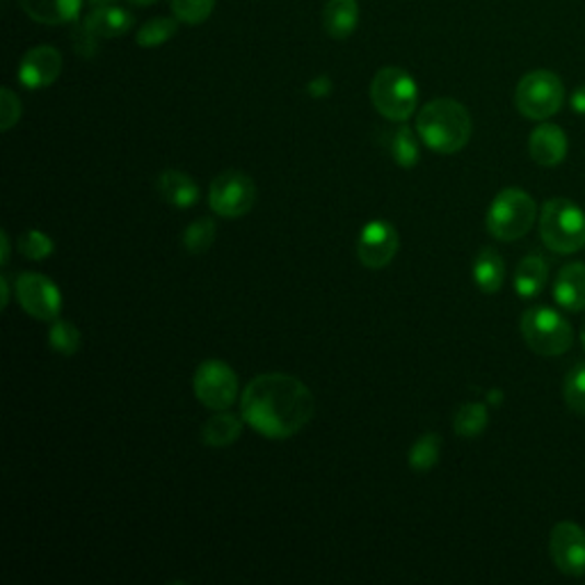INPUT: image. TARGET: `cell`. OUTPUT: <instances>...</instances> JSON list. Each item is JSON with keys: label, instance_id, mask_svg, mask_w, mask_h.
<instances>
[{"label": "cell", "instance_id": "83f0119b", "mask_svg": "<svg viewBox=\"0 0 585 585\" xmlns=\"http://www.w3.org/2000/svg\"><path fill=\"white\" fill-rule=\"evenodd\" d=\"M83 337L79 332V327L67 320H54L48 329V346L54 348L62 358H73L75 352L81 350Z\"/></svg>", "mask_w": 585, "mask_h": 585}, {"label": "cell", "instance_id": "ac0fdd59", "mask_svg": "<svg viewBox=\"0 0 585 585\" xmlns=\"http://www.w3.org/2000/svg\"><path fill=\"white\" fill-rule=\"evenodd\" d=\"M21 10L44 25L71 23L79 16L83 0H19Z\"/></svg>", "mask_w": 585, "mask_h": 585}, {"label": "cell", "instance_id": "ffe728a7", "mask_svg": "<svg viewBox=\"0 0 585 585\" xmlns=\"http://www.w3.org/2000/svg\"><path fill=\"white\" fill-rule=\"evenodd\" d=\"M245 419L243 414H232L226 410H220L215 417H211L201 428V442L211 448H224L232 446L243 435Z\"/></svg>", "mask_w": 585, "mask_h": 585}, {"label": "cell", "instance_id": "e575fe53", "mask_svg": "<svg viewBox=\"0 0 585 585\" xmlns=\"http://www.w3.org/2000/svg\"><path fill=\"white\" fill-rule=\"evenodd\" d=\"M570 106H572V110H574L576 115H583V117H585V83L572 94Z\"/></svg>", "mask_w": 585, "mask_h": 585}, {"label": "cell", "instance_id": "6da1fadb", "mask_svg": "<svg viewBox=\"0 0 585 585\" xmlns=\"http://www.w3.org/2000/svg\"><path fill=\"white\" fill-rule=\"evenodd\" d=\"M245 423L268 440H289L314 417V396L302 379L286 373H264L241 394Z\"/></svg>", "mask_w": 585, "mask_h": 585}, {"label": "cell", "instance_id": "30bf717a", "mask_svg": "<svg viewBox=\"0 0 585 585\" xmlns=\"http://www.w3.org/2000/svg\"><path fill=\"white\" fill-rule=\"evenodd\" d=\"M14 293L21 309L31 318L54 323L62 312V293L56 282L37 272H23L16 277Z\"/></svg>", "mask_w": 585, "mask_h": 585}, {"label": "cell", "instance_id": "e0dca14e", "mask_svg": "<svg viewBox=\"0 0 585 585\" xmlns=\"http://www.w3.org/2000/svg\"><path fill=\"white\" fill-rule=\"evenodd\" d=\"M156 188L161 197L172 203L174 209H192L199 201V186L190 174L179 172V169H167L159 176Z\"/></svg>", "mask_w": 585, "mask_h": 585}, {"label": "cell", "instance_id": "f35d334b", "mask_svg": "<svg viewBox=\"0 0 585 585\" xmlns=\"http://www.w3.org/2000/svg\"><path fill=\"white\" fill-rule=\"evenodd\" d=\"M92 8H101V5H113L115 0H90Z\"/></svg>", "mask_w": 585, "mask_h": 585}, {"label": "cell", "instance_id": "9c48e42d", "mask_svg": "<svg viewBox=\"0 0 585 585\" xmlns=\"http://www.w3.org/2000/svg\"><path fill=\"white\" fill-rule=\"evenodd\" d=\"M195 396L209 410H229L238 398V375L226 362L207 360L195 371Z\"/></svg>", "mask_w": 585, "mask_h": 585}, {"label": "cell", "instance_id": "60d3db41", "mask_svg": "<svg viewBox=\"0 0 585 585\" xmlns=\"http://www.w3.org/2000/svg\"><path fill=\"white\" fill-rule=\"evenodd\" d=\"M581 343H583V348H585V320H583V325H581Z\"/></svg>", "mask_w": 585, "mask_h": 585}, {"label": "cell", "instance_id": "8992f818", "mask_svg": "<svg viewBox=\"0 0 585 585\" xmlns=\"http://www.w3.org/2000/svg\"><path fill=\"white\" fill-rule=\"evenodd\" d=\"M522 337L533 352L542 358H558L572 348L574 329L555 309L533 307L522 316Z\"/></svg>", "mask_w": 585, "mask_h": 585}, {"label": "cell", "instance_id": "603a6c76", "mask_svg": "<svg viewBox=\"0 0 585 585\" xmlns=\"http://www.w3.org/2000/svg\"><path fill=\"white\" fill-rule=\"evenodd\" d=\"M385 140H387L389 154L398 167L412 169L419 163V140L410 126H405V124L398 126V129L385 136Z\"/></svg>", "mask_w": 585, "mask_h": 585}, {"label": "cell", "instance_id": "cb8c5ba5", "mask_svg": "<svg viewBox=\"0 0 585 585\" xmlns=\"http://www.w3.org/2000/svg\"><path fill=\"white\" fill-rule=\"evenodd\" d=\"M440 453H442V437L435 435V432H425V435H421L410 448L407 463H410L412 471L425 473L440 463Z\"/></svg>", "mask_w": 585, "mask_h": 585}, {"label": "cell", "instance_id": "4fadbf2b", "mask_svg": "<svg viewBox=\"0 0 585 585\" xmlns=\"http://www.w3.org/2000/svg\"><path fill=\"white\" fill-rule=\"evenodd\" d=\"M62 54L54 46H35L19 65V81L28 90H44L60 79Z\"/></svg>", "mask_w": 585, "mask_h": 585}, {"label": "cell", "instance_id": "836d02e7", "mask_svg": "<svg viewBox=\"0 0 585 585\" xmlns=\"http://www.w3.org/2000/svg\"><path fill=\"white\" fill-rule=\"evenodd\" d=\"M307 90H309L312 96L323 98V96H327V94H332V81H329L327 75H318V79H314V81L309 83Z\"/></svg>", "mask_w": 585, "mask_h": 585}, {"label": "cell", "instance_id": "d6a6232c", "mask_svg": "<svg viewBox=\"0 0 585 585\" xmlns=\"http://www.w3.org/2000/svg\"><path fill=\"white\" fill-rule=\"evenodd\" d=\"M96 39H98V37H94V35L85 28V25H81V31L73 35L75 48H79V54H81L83 58H92V56L96 54Z\"/></svg>", "mask_w": 585, "mask_h": 585}, {"label": "cell", "instance_id": "277c9868", "mask_svg": "<svg viewBox=\"0 0 585 585\" xmlns=\"http://www.w3.org/2000/svg\"><path fill=\"white\" fill-rule=\"evenodd\" d=\"M538 220V203L519 188L501 190L488 211V232L503 243L524 238Z\"/></svg>", "mask_w": 585, "mask_h": 585}, {"label": "cell", "instance_id": "52a82bcc", "mask_svg": "<svg viewBox=\"0 0 585 585\" xmlns=\"http://www.w3.org/2000/svg\"><path fill=\"white\" fill-rule=\"evenodd\" d=\"M565 104V87L553 71L536 69L526 73L515 90L517 110L533 121L553 117Z\"/></svg>", "mask_w": 585, "mask_h": 585}, {"label": "cell", "instance_id": "ba28073f", "mask_svg": "<svg viewBox=\"0 0 585 585\" xmlns=\"http://www.w3.org/2000/svg\"><path fill=\"white\" fill-rule=\"evenodd\" d=\"M209 203L220 218L234 220L247 215L257 203V186L251 176L238 169H226L218 174L209 188Z\"/></svg>", "mask_w": 585, "mask_h": 585}, {"label": "cell", "instance_id": "5b68a950", "mask_svg": "<svg viewBox=\"0 0 585 585\" xmlns=\"http://www.w3.org/2000/svg\"><path fill=\"white\" fill-rule=\"evenodd\" d=\"M371 101L375 110L389 121H407L419 104V90L410 73L400 67H385L371 83Z\"/></svg>", "mask_w": 585, "mask_h": 585}, {"label": "cell", "instance_id": "d6986e66", "mask_svg": "<svg viewBox=\"0 0 585 585\" xmlns=\"http://www.w3.org/2000/svg\"><path fill=\"white\" fill-rule=\"evenodd\" d=\"M360 23L358 0H327L323 12L325 33L332 39H348Z\"/></svg>", "mask_w": 585, "mask_h": 585}, {"label": "cell", "instance_id": "d4e9b609", "mask_svg": "<svg viewBox=\"0 0 585 585\" xmlns=\"http://www.w3.org/2000/svg\"><path fill=\"white\" fill-rule=\"evenodd\" d=\"M488 421H490V414H488V405L482 402H465L460 410H457L455 414V421H453V428L460 437L465 440H473L478 437L482 430L488 428Z\"/></svg>", "mask_w": 585, "mask_h": 585}, {"label": "cell", "instance_id": "4316f807", "mask_svg": "<svg viewBox=\"0 0 585 585\" xmlns=\"http://www.w3.org/2000/svg\"><path fill=\"white\" fill-rule=\"evenodd\" d=\"M179 19H169V16H159V19H151L147 21L142 28L138 31V46L142 48H159L165 42H169L176 31H179Z\"/></svg>", "mask_w": 585, "mask_h": 585}, {"label": "cell", "instance_id": "9a60e30c", "mask_svg": "<svg viewBox=\"0 0 585 585\" xmlns=\"http://www.w3.org/2000/svg\"><path fill=\"white\" fill-rule=\"evenodd\" d=\"M133 23H136V16L129 10L113 3V5L92 8L83 25L98 39H115L129 33L133 28Z\"/></svg>", "mask_w": 585, "mask_h": 585}, {"label": "cell", "instance_id": "3957f363", "mask_svg": "<svg viewBox=\"0 0 585 585\" xmlns=\"http://www.w3.org/2000/svg\"><path fill=\"white\" fill-rule=\"evenodd\" d=\"M540 238L555 254H574L585 247V213L574 201L555 197L545 201Z\"/></svg>", "mask_w": 585, "mask_h": 585}, {"label": "cell", "instance_id": "1f68e13d", "mask_svg": "<svg viewBox=\"0 0 585 585\" xmlns=\"http://www.w3.org/2000/svg\"><path fill=\"white\" fill-rule=\"evenodd\" d=\"M19 119L21 101L10 87H3V92H0V131H10Z\"/></svg>", "mask_w": 585, "mask_h": 585}, {"label": "cell", "instance_id": "8d00e7d4", "mask_svg": "<svg viewBox=\"0 0 585 585\" xmlns=\"http://www.w3.org/2000/svg\"><path fill=\"white\" fill-rule=\"evenodd\" d=\"M0 286H3V307H8V302H10V289H8V277H0Z\"/></svg>", "mask_w": 585, "mask_h": 585}, {"label": "cell", "instance_id": "484cf974", "mask_svg": "<svg viewBox=\"0 0 585 585\" xmlns=\"http://www.w3.org/2000/svg\"><path fill=\"white\" fill-rule=\"evenodd\" d=\"M215 234H218V224L213 218H197L195 222L186 226L182 243L188 254L197 257V254L211 249V245L215 243Z\"/></svg>", "mask_w": 585, "mask_h": 585}, {"label": "cell", "instance_id": "8fae6325", "mask_svg": "<svg viewBox=\"0 0 585 585\" xmlns=\"http://www.w3.org/2000/svg\"><path fill=\"white\" fill-rule=\"evenodd\" d=\"M398 247L400 238L396 226L387 220H373L362 229L358 243V257L364 268L383 270L394 261Z\"/></svg>", "mask_w": 585, "mask_h": 585}, {"label": "cell", "instance_id": "f546056e", "mask_svg": "<svg viewBox=\"0 0 585 585\" xmlns=\"http://www.w3.org/2000/svg\"><path fill=\"white\" fill-rule=\"evenodd\" d=\"M215 10V0H172V12L182 23L197 25L207 21Z\"/></svg>", "mask_w": 585, "mask_h": 585}, {"label": "cell", "instance_id": "ab89813d", "mask_svg": "<svg viewBox=\"0 0 585 585\" xmlns=\"http://www.w3.org/2000/svg\"><path fill=\"white\" fill-rule=\"evenodd\" d=\"M488 398L492 400V405H501L499 400L503 398V394H501V391H490V396H488Z\"/></svg>", "mask_w": 585, "mask_h": 585}, {"label": "cell", "instance_id": "4dcf8cb0", "mask_svg": "<svg viewBox=\"0 0 585 585\" xmlns=\"http://www.w3.org/2000/svg\"><path fill=\"white\" fill-rule=\"evenodd\" d=\"M565 402L574 414H585V362L576 364L565 377Z\"/></svg>", "mask_w": 585, "mask_h": 585}, {"label": "cell", "instance_id": "f1b7e54d", "mask_svg": "<svg viewBox=\"0 0 585 585\" xmlns=\"http://www.w3.org/2000/svg\"><path fill=\"white\" fill-rule=\"evenodd\" d=\"M56 245L48 234L39 232V229H28V232L19 236V251L25 259L31 261H44L54 254Z\"/></svg>", "mask_w": 585, "mask_h": 585}, {"label": "cell", "instance_id": "7c38bea8", "mask_svg": "<svg viewBox=\"0 0 585 585\" xmlns=\"http://www.w3.org/2000/svg\"><path fill=\"white\" fill-rule=\"evenodd\" d=\"M549 551L553 565L568 576L585 574V530L574 522H561L551 530Z\"/></svg>", "mask_w": 585, "mask_h": 585}, {"label": "cell", "instance_id": "44dd1931", "mask_svg": "<svg viewBox=\"0 0 585 585\" xmlns=\"http://www.w3.org/2000/svg\"><path fill=\"white\" fill-rule=\"evenodd\" d=\"M549 279V264L542 259V254H528L517 266L515 272V291L519 297L528 300L542 293Z\"/></svg>", "mask_w": 585, "mask_h": 585}, {"label": "cell", "instance_id": "5bb4252c", "mask_svg": "<svg viewBox=\"0 0 585 585\" xmlns=\"http://www.w3.org/2000/svg\"><path fill=\"white\" fill-rule=\"evenodd\" d=\"M530 159L540 167H558L568 156V136L555 124H540L528 138Z\"/></svg>", "mask_w": 585, "mask_h": 585}, {"label": "cell", "instance_id": "7a4b0ae2", "mask_svg": "<svg viewBox=\"0 0 585 585\" xmlns=\"http://www.w3.org/2000/svg\"><path fill=\"white\" fill-rule=\"evenodd\" d=\"M471 115L455 98H435L425 104L417 117L421 142L435 154H457L471 140Z\"/></svg>", "mask_w": 585, "mask_h": 585}, {"label": "cell", "instance_id": "74e56055", "mask_svg": "<svg viewBox=\"0 0 585 585\" xmlns=\"http://www.w3.org/2000/svg\"><path fill=\"white\" fill-rule=\"evenodd\" d=\"M131 5H138V8H144V5H154L159 3V0H129Z\"/></svg>", "mask_w": 585, "mask_h": 585}, {"label": "cell", "instance_id": "2e32d148", "mask_svg": "<svg viewBox=\"0 0 585 585\" xmlns=\"http://www.w3.org/2000/svg\"><path fill=\"white\" fill-rule=\"evenodd\" d=\"M553 300L565 312H585V266L568 264L561 268L553 284Z\"/></svg>", "mask_w": 585, "mask_h": 585}, {"label": "cell", "instance_id": "7402d4cb", "mask_svg": "<svg viewBox=\"0 0 585 585\" xmlns=\"http://www.w3.org/2000/svg\"><path fill=\"white\" fill-rule=\"evenodd\" d=\"M503 279H505V264L501 259V254L494 247L480 249L476 261H473V282H476V286L482 293L494 295V293L501 291Z\"/></svg>", "mask_w": 585, "mask_h": 585}, {"label": "cell", "instance_id": "d590c367", "mask_svg": "<svg viewBox=\"0 0 585 585\" xmlns=\"http://www.w3.org/2000/svg\"><path fill=\"white\" fill-rule=\"evenodd\" d=\"M0 243H3V266H8L10 261V236L3 232V236H0Z\"/></svg>", "mask_w": 585, "mask_h": 585}]
</instances>
